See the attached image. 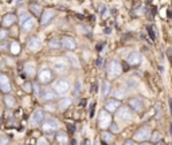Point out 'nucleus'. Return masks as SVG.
I'll return each instance as SVG.
<instances>
[{"label": "nucleus", "instance_id": "9", "mask_svg": "<svg viewBox=\"0 0 172 145\" xmlns=\"http://www.w3.org/2000/svg\"><path fill=\"white\" fill-rule=\"evenodd\" d=\"M45 121V113L42 109H36L31 116V125L32 126H38Z\"/></svg>", "mask_w": 172, "mask_h": 145}, {"label": "nucleus", "instance_id": "15", "mask_svg": "<svg viewBox=\"0 0 172 145\" xmlns=\"http://www.w3.org/2000/svg\"><path fill=\"white\" fill-rule=\"evenodd\" d=\"M121 107V102H120V99H110V101L106 102V105H105V110L109 111V113H113V111H117Z\"/></svg>", "mask_w": 172, "mask_h": 145}, {"label": "nucleus", "instance_id": "3", "mask_svg": "<svg viewBox=\"0 0 172 145\" xmlns=\"http://www.w3.org/2000/svg\"><path fill=\"white\" fill-rule=\"evenodd\" d=\"M54 78H55V74L51 69H42L41 71L38 73V78L36 79L39 81V83L42 85H49L50 82H53Z\"/></svg>", "mask_w": 172, "mask_h": 145}, {"label": "nucleus", "instance_id": "10", "mask_svg": "<svg viewBox=\"0 0 172 145\" xmlns=\"http://www.w3.org/2000/svg\"><path fill=\"white\" fill-rule=\"evenodd\" d=\"M41 46H42V42H41V39H39L38 36H34V35L28 36V39H27V47L30 48L31 51H38L39 48H41Z\"/></svg>", "mask_w": 172, "mask_h": 145}, {"label": "nucleus", "instance_id": "39", "mask_svg": "<svg viewBox=\"0 0 172 145\" xmlns=\"http://www.w3.org/2000/svg\"><path fill=\"white\" fill-rule=\"evenodd\" d=\"M81 87H82V85L79 81H77V83H75V94H78L79 90H81Z\"/></svg>", "mask_w": 172, "mask_h": 145}, {"label": "nucleus", "instance_id": "38", "mask_svg": "<svg viewBox=\"0 0 172 145\" xmlns=\"http://www.w3.org/2000/svg\"><path fill=\"white\" fill-rule=\"evenodd\" d=\"M36 145H49V141H47L46 139H39Z\"/></svg>", "mask_w": 172, "mask_h": 145}, {"label": "nucleus", "instance_id": "34", "mask_svg": "<svg viewBox=\"0 0 172 145\" xmlns=\"http://www.w3.org/2000/svg\"><path fill=\"white\" fill-rule=\"evenodd\" d=\"M8 137L7 136H0V145H8Z\"/></svg>", "mask_w": 172, "mask_h": 145}, {"label": "nucleus", "instance_id": "31", "mask_svg": "<svg viewBox=\"0 0 172 145\" xmlns=\"http://www.w3.org/2000/svg\"><path fill=\"white\" fill-rule=\"evenodd\" d=\"M100 14H101V18H102V19H106V18L109 16V10H108L105 6H101Z\"/></svg>", "mask_w": 172, "mask_h": 145}, {"label": "nucleus", "instance_id": "25", "mask_svg": "<svg viewBox=\"0 0 172 145\" xmlns=\"http://www.w3.org/2000/svg\"><path fill=\"white\" fill-rule=\"evenodd\" d=\"M57 141H58V143H61L62 145H65V144L69 143V137H67V135H65V133L58 132V135H57Z\"/></svg>", "mask_w": 172, "mask_h": 145}, {"label": "nucleus", "instance_id": "44", "mask_svg": "<svg viewBox=\"0 0 172 145\" xmlns=\"http://www.w3.org/2000/svg\"><path fill=\"white\" fill-rule=\"evenodd\" d=\"M97 87H98V86H97V83H93V86H91L90 91H91V93H96V91H97Z\"/></svg>", "mask_w": 172, "mask_h": 145}, {"label": "nucleus", "instance_id": "4", "mask_svg": "<svg viewBox=\"0 0 172 145\" xmlns=\"http://www.w3.org/2000/svg\"><path fill=\"white\" fill-rule=\"evenodd\" d=\"M53 89H54V91H55L58 95H65L66 93L71 89V85H70V82H69L67 79H63V78H62V79H58L57 82L54 83Z\"/></svg>", "mask_w": 172, "mask_h": 145}, {"label": "nucleus", "instance_id": "41", "mask_svg": "<svg viewBox=\"0 0 172 145\" xmlns=\"http://www.w3.org/2000/svg\"><path fill=\"white\" fill-rule=\"evenodd\" d=\"M121 66H122V71H128V70H129V65H128L126 62L121 63Z\"/></svg>", "mask_w": 172, "mask_h": 145}, {"label": "nucleus", "instance_id": "29", "mask_svg": "<svg viewBox=\"0 0 172 145\" xmlns=\"http://www.w3.org/2000/svg\"><path fill=\"white\" fill-rule=\"evenodd\" d=\"M54 66H55V69H57L59 73H66V71H67V67H69V66L66 65L65 62H57Z\"/></svg>", "mask_w": 172, "mask_h": 145}, {"label": "nucleus", "instance_id": "5", "mask_svg": "<svg viewBox=\"0 0 172 145\" xmlns=\"http://www.w3.org/2000/svg\"><path fill=\"white\" fill-rule=\"evenodd\" d=\"M58 128H59V122L55 118H49L45 122H42V129L45 133H54L58 131Z\"/></svg>", "mask_w": 172, "mask_h": 145}, {"label": "nucleus", "instance_id": "18", "mask_svg": "<svg viewBox=\"0 0 172 145\" xmlns=\"http://www.w3.org/2000/svg\"><path fill=\"white\" fill-rule=\"evenodd\" d=\"M141 59H142L141 55L134 51V53H130L129 54V57H128V63H129V65H132V66H138L141 63Z\"/></svg>", "mask_w": 172, "mask_h": 145}, {"label": "nucleus", "instance_id": "22", "mask_svg": "<svg viewBox=\"0 0 172 145\" xmlns=\"http://www.w3.org/2000/svg\"><path fill=\"white\" fill-rule=\"evenodd\" d=\"M70 105H71V98H69V97H66V98L59 101V109L61 110H66Z\"/></svg>", "mask_w": 172, "mask_h": 145}, {"label": "nucleus", "instance_id": "51", "mask_svg": "<svg viewBox=\"0 0 172 145\" xmlns=\"http://www.w3.org/2000/svg\"><path fill=\"white\" fill-rule=\"evenodd\" d=\"M83 145H90V140H85V143H83Z\"/></svg>", "mask_w": 172, "mask_h": 145}, {"label": "nucleus", "instance_id": "33", "mask_svg": "<svg viewBox=\"0 0 172 145\" xmlns=\"http://www.w3.org/2000/svg\"><path fill=\"white\" fill-rule=\"evenodd\" d=\"M147 30H148V34H149V36H151V39L155 40L156 39V32L153 31V27L149 24V26H147Z\"/></svg>", "mask_w": 172, "mask_h": 145}, {"label": "nucleus", "instance_id": "1", "mask_svg": "<svg viewBox=\"0 0 172 145\" xmlns=\"http://www.w3.org/2000/svg\"><path fill=\"white\" fill-rule=\"evenodd\" d=\"M35 24H36V22H35V18L32 16V15L30 14H23L22 15V18H20V30L23 32H30L32 31V30L35 28Z\"/></svg>", "mask_w": 172, "mask_h": 145}, {"label": "nucleus", "instance_id": "16", "mask_svg": "<svg viewBox=\"0 0 172 145\" xmlns=\"http://www.w3.org/2000/svg\"><path fill=\"white\" fill-rule=\"evenodd\" d=\"M43 7L41 4H38V3H30L28 4V11H30V14H32V16H41L42 12H43Z\"/></svg>", "mask_w": 172, "mask_h": 145}, {"label": "nucleus", "instance_id": "21", "mask_svg": "<svg viewBox=\"0 0 172 145\" xmlns=\"http://www.w3.org/2000/svg\"><path fill=\"white\" fill-rule=\"evenodd\" d=\"M49 47L50 48H59L61 47V39L58 36H54L49 40Z\"/></svg>", "mask_w": 172, "mask_h": 145}, {"label": "nucleus", "instance_id": "32", "mask_svg": "<svg viewBox=\"0 0 172 145\" xmlns=\"http://www.w3.org/2000/svg\"><path fill=\"white\" fill-rule=\"evenodd\" d=\"M23 89H24L26 93H28V94H30V93H32V83L30 82V81H27V82L23 85Z\"/></svg>", "mask_w": 172, "mask_h": 145}, {"label": "nucleus", "instance_id": "46", "mask_svg": "<svg viewBox=\"0 0 172 145\" xmlns=\"http://www.w3.org/2000/svg\"><path fill=\"white\" fill-rule=\"evenodd\" d=\"M101 65H102V58H98V59H97V66L100 67Z\"/></svg>", "mask_w": 172, "mask_h": 145}, {"label": "nucleus", "instance_id": "24", "mask_svg": "<svg viewBox=\"0 0 172 145\" xmlns=\"http://www.w3.org/2000/svg\"><path fill=\"white\" fill-rule=\"evenodd\" d=\"M4 103H6V106H8V107H14L16 105V99L14 98L12 95H6L4 97Z\"/></svg>", "mask_w": 172, "mask_h": 145}, {"label": "nucleus", "instance_id": "14", "mask_svg": "<svg viewBox=\"0 0 172 145\" xmlns=\"http://www.w3.org/2000/svg\"><path fill=\"white\" fill-rule=\"evenodd\" d=\"M57 93L54 91V89H49V87H46V89H43L42 93H41V97H42V99H45V101H55L57 99Z\"/></svg>", "mask_w": 172, "mask_h": 145}, {"label": "nucleus", "instance_id": "37", "mask_svg": "<svg viewBox=\"0 0 172 145\" xmlns=\"http://www.w3.org/2000/svg\"><path fill=\"white\" fill-rule=\"evenodd\" d=\"M94 109H96V103H91V106H90V109H89V116L90 117H93L94 116Z\"/></svg>", "mask_w": 172, "mask_h": 145}, {"label": "nucleus", "instance_id": "49", "mask_svg": "<svg viewBox=\"0 0 172 145\" xmlns=\"http://www.w3.org/2000/svg\"><path fill=\"white\" fill-rule=\"evenodd\" d=\"M168 55H170V61L172 63V50H168Z\"/></svg>", "mask_w": 172, "mask_h": 145}, {"label": "nucleus", "instance_id": "7", "mask_svg": "<svg viewBox=\"0 0 172 145\" xmlns=\"http://www.w3.org/2000/svg\"><path fill=\"white\" fill-rule=\"evenodd\" d=\"M129 106L133 109L136 113H142L145 109V102H144V99L140 98V97H136V98H132L129 99Z\"/></svg>", "mask_w": 172, "mask_h": 145}, {"label": "nucleus", "instance_id": "42", "mask_svg": "<svg viewBox=\"0 0 172 145\" xmlns=\"http://www.w3.org/2000/svg\"><path fill=\"white\" fill-rule=\"evenodd\" d=\"M152 140H153V141H159V140H160V133H153Z\"/></svg>", "mask_w": 172, "mask_h": 145}, {"label": "nucleus", "instance_id": "26", "mask_svg": "<svg viewBox=\"0 0 172 145\" xmlns=\"http://www.w3.org/2000/svg\"><path fill=\"white\" fill-rule=\"evenodd\" d=\"M10 51H11V53H12L14 55L19 54V53H20V44L18 43V42H12V43H10Z\"/></svg>", "mask_w": 172, "mask_h": 145}, {"label": "nucleus", "instance_id": "30", "mask_svg": "<svg viewBox=\"0 0 172 145\" xmlns=\"http://www.w3.org/2000/svg\"><path fill=\"white\" fill-rule=\"evenodd\" d=\"M101 139H102V141H104V143H106L109 145L113 141V135H110V133H108V132H104L101 135Z\"/></svg>", "mask_w": 172, "mask_h": 145}, {"label": "nucleus", "instance_id": "8", "mask_svg": "<svg viewBox=\"0 0 172 145\" xmlns=\"http://www.w3.org/2000/svg\"><path fill=\"white\" fill-rule=\"evenodd\" d=\"M55 11L54 10H43V12L41 15V26L42 27H46V26H49V23L51 20L55 18Z\"/></svg>", "mask_w": 172, "mask_h": 145}, {"label": "nucleus", "instance_id": "43", "mask_svg": "<svg viewBox=\"0 0 172 145\" xmlns=\"http://www.w3.org/2000/svg\"><path fill=\"white\" fill-rule=\"evenodd\" d=\"M128 85H129V86H132V87H134L137 85V82H134V79H129V81H128Z\"/></svg>", "mask_w": 172, "mask_h": 145}, {"label": "nucleus", "instance_id": "11", "mask_svg": "<svg viewBox=\"0 0 172 145\" xmlns=\"http://www.w3.org/2000/svg\"><path fill=\"white\" fill-rule=\"evenodd\" d=\"M16 22H18V16L15 14H6L3 20H2V24L4 28H10V27H12Z\"/></svg>", "mask_w": 172, "mask_h": 145}, {"label": "nucleus", "instance_id": "48", "mask_svg": "<svg viewBox=\"0 0 172 145\" xmlns=\"http://www.w3.org/2000/svg\"><path fill=\"white\" fill-rule=\"evenodd\" d=\"M124 145H134V143H133V141H132V140H129V141H126V143L124 144Z\"/></svg>", "mask_w": 172, "mask_h": 145}, {"label": "nucleus", "instance_id": "36", "mask_svg": "<svg viewBox=\"0 0 172 145\" xmlns=\"http://www.w3.org/2000/svg\"><path fill=\"white\" fill-rule=\"evenodd\" d=\"M109 126H110V131L112 132H118V126H117L116 122H110V125H109Z\"/></svg>", "mask_w": 172, "mask_h": 145}, {"label": "nucleus", "instance_id": "2", "mask_svg": "<svg viewBox=\"0 0 172 145\" xmlns=\"http://www.w3.org/2000/svg\"><path fill=\"white\" fill-rule=\"evenodd\" d=\"M121 73H122L121 62L117 61V59H112L108 65V75L112 78H117L121 75Z\"/></svg>", "mask_w": 172, "mask_h": 145}, {"label": "nucleus", "instance_id": "23", "mask_svg": "<svg viewBox=\"0 0 172 145\" xmlns=\"http://www.w3.org/2000/svg\"><path fill=\"white\" fill-rule=\"evenodd\" d=\"M113 95H114L116 99H122L124 97H126V91L120 87V89H116V90L113 91Z\"/></svg>", "mask_w": 172, "mask_h": 145}, {"label": "nucleus", "instance_id": "17", "mask_svg": "<svg viewBox=\"0 0 172 145\" xmlns=\"http://www.w3.org/2000/svg\"><path fill=\"white\" fill-rule=\"evenodd\" d=\"M149 129L148 128H140L138 131L134 133V140L137 141H145L147 139H149Z\"/></svg>", "mask_w": 172, "mask_h": 145}, {"label": "nucleus", "instance_id": "57", "mask_svg": "<svg viewBox=\"0 0 172 145\" xmlns=\"http://www.w3.org/2000/svg\"><path fill=\"white\" fill-rule=\"evenodd\" d=\"M0 70H2V62H0Z\"/></svg>", "mask_w": 172, "mask_h": 145}, {"label": "nucleus", "instance_id": "35", "mask_svg": "<svg viewBox=\"0 0 172 145\" xmlns=\"http://www.w3.org/2000/svg\"><path fill=\"white\" fill-rule=\"evenodd\" d=\"M7 36H8V31H6V30H0V40L6 39Z\"/></svg>", "mask_w": 172, "mask_h": 145}, {"label": "nucleus", "instance_id": "27", "mask_svg": "<svg viewBox=\"0 0 172 145\" xmlns=\"http://www.w3.org/2000/svg\"><path fill=\"white\" fill-rule=\"evenodd\" d=\"M67 59H69V62H70V66H73V67H75V69H78L79 67V62H78V58L75 57V55H67Z\"/></svg>", "mask_w": 172, "mask_h": 145}, {"label": "nucleus", "instance_id": "54", "mask_svg": "<svg viewBox=\"0 0 172 145\" xmlns=\"http://www.w3.org/2000/svg\"><path fill=\"white\" fill-rule=\"evenodd\" d=\"M170 131H171L170 133H171V136H172V124H171V126H170Z\"/></svg>", "mask_w": 172, "mask_h": 145}, {"label": "nucleus", "instance_id": "55", "mask_svg": "<svg viewBox=\"0 0 172 145\" xmlns=\"http://www.w3.org/2000/svg\"><path fill=\"white\" fill-rule=\"evenodd\" d=\"M141 145H152V144H149V143H142Z\"/></svg>", "mask_w": 172, "mask_h": 145}, {"label": "nucleus", "instance_id": "45", "mask_svg": "<svg viewBox=\"0 0 172 145\" xmlns=\"http://www.w3.org/2000/svg\"><path fill=\"white\" fill-rule=\"evenodd\" d=\"M156 145H167V143H164L163 140H159V141L156 143Z\"/></svg>", "mask_w": 172, "mask_h": 145}, {"label": "nucleus", "instance_id": "40", "mask_svg": "<svg viewBox=\"0 0 172 145\" xmlns=\"http://www.w3.org/2000/svg\"><path fill=\"white\" fill-rule=\"evenodd\" d=\"M67 129H69V132H70V133H74L75 132V125L74 124H69L67 125Z\"/></svg>", "mask_w": 172, "mask_h": 145}, {"label": "nucleus", "instance_id": "28", "mask_svg": "<svg viewBox=\"0 0 172 145\" xmlns=\"http://www.w3.org/2000/svg\"><path fill=\"white\" fill-rule=\"evenodd\" d=\"M110 89H112L110 82L105 81V82L102 83V97H106V95L109 94V93H110Z\"/></svg>", "mask_w": 172, "mask_h": 145}, {"label": "nucleus", "instance_id": "47", "mask_svg": "<svg viewBox=\"0 0 172 145\" xmlns=\"http://www.w3.org/2000/svg\"><path fill=\"white\" fill-rule=\"evenodd\" d=\"M104 46H105V43H100V44H98V47H97V50L100 51L101 48H104Z\"/></svg>", "mask_w": 172, "mask_h": 145}, {"label": "nucleus", "instance_id": "52", "mask_svg": "<svg viewBox=\"0 0 172 145\" xmlns=\"http://www.w3.org/2000/svg\"><path fill=\"white\" fill-rule=\"evenodd\" d=\"M71 145H77V141H75L74 139H73V140H71Z\"/></svg>", "mask_w": 172, "mask_h": 145}, {"label": "nucleus", "instance_id": "50", "mask_svg": "<svg viewBox=\"0 0 172 145\" xmlns=\"http://www.w3.org/2000/svg\"><path fill=\"white\" fill-rule=\"evenodd\" d=\"M85 103H86V101H85V99H82V101H79V105H81V106H83V105H85Z\"/></svg>", "mask_w": 172, "mask_h": 145}, {"label": "nucleus", "instance_id": "53", "mask_svg": "<svg viewBox=\"0 0 172 145\" xmlns=\"http://www.w3.org/2000/svg\"><path fill=\"white\" fill-rule=\"evenodd\" d=\"M170 109H171V113H172V102L170 101Z\"/></svg>", "mask_w": 172, "mask_h": 145}, {"label": "nucleus", "instance_id": "6", "mask_svg": "<svg viewBox=\"0 0 172 145\" xmlns=\"http://www.w3.org/2000/svg\"><path fill=\"white\" fill-rule=\"evenodd\" d=\"M61 47H63L65 50H67V51H74L77 48V42L74 38L65 35L61 38Z\"/></svg>", "mask_w": 172, "mask_h": 145}, {"label": "nucleus", "instance_id": "13", "mask_svg": "<svg viewBox=\"0 0 172 145\" xmlns=\"http://www.w3.org/2000/svg\"><path fill=\"white\" fill-rule=\"evenodd\" d=\"M110 114H109V111H101L100 114V118H98V125H100V128H106V126L110 125Z\"/></svg>", "mask_w": 172, "mask_h": 145}, {"label": "nucleus", "instance_id": "19", "mask_svg": "<svg viewBox=\"0 0 172 145\" xmlns=\"http://www.w3.org/2000/svg\"><path fill=\"white\" fill-rule=\"evenodd\" d=\"M118 117L121 118V120H124V121H130L132 118H133V113H132L129 109L124 107V109L118 110Z\"/></svg>", "mask_w": 172, "mask_h": 145}, {"label": "nucleus", "instance_id": "56", "mask_svg": "<svg viewBox=\"0 0 172 145\" xmlns=\"http://www.w3.org/2000/svg\"><path fill=\"white\" fill-rule=\"evenodd\" d=\"M0 120H2V110H0Z\"/></svg>", "mask_w": 172, "mask_h": 145}, {"label": "nucleus", "instance_id": "12", "mask_svg": "<svg viewBox=\"0 0 172 145\" xmlns=\"http://www.w3.org/2000/svg\"><path fill=\"white\" fill-rule=\"evenodd\" d=\"M0 90L6 94H8L11 91V82L10 78L6 75V74H0Z\"/></svg>", "mask_w": 172, "mask_h": 145}, {"label": "nucleus", "instance_id": "20", "mask_svg": "<svg viewBox=\"0 0 172 145\" xmlns=\"http://www.w3.org/2000/svg\"><path fill=\"white\" fill-rule=\"evenodd\" d=\"M24 67H26L24 71H26V75H27V77H32L35 74V65H34V63H31V62L27 63Z\"/></svg>", "mask_w": 172, "mask_h": 145}]
</instances>
